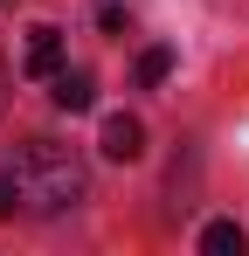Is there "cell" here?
Instances as JSON below:
<instances>
[{
  "label": "cell",
  "instance_id": "1",
  "mask_svg": "<svg viewBox=\"0 0 249 256\" xmlns=\"http://www.w3.org/2000/svg\"><path fill=\"white\" fill-rule=\"evenodd\" d=\"M14 194H21L28 214H62V208H76L83 194H90V173H83V160L70 146L28 138V146L14 152Z\"/></svg>",
  "mask_w": 249,
  "mask_h": 256
},
{
  "label": "cell",
  "instance_id": "2",
  "mask_svg": "<svg viewBox=\"0 0 249 256\" xmlns=\"http://www.w3.org/2000/svg\"><path fill=\"white\" fill-rule=\"evenodd\" d=\"M48 104H56V111H70V118H76V111H90V104H97V76L62 62V70L48 76Z\"/></svg>",
  "mask_w": 249,
  "mask_h": 256
},
{
  "label": "cell",
  "instance_id": "3",
  "mask_svg": "<svg viewBox=\"0 0 249 256\" xmlns=\"http://www.w3.org/2000/svg\"><path fill=\"white\" fill-rule=\"evenodd\" d=\"M97 152H104V160H118V166H132V160L146 152V125H138L132 111L104 118V138H97Z\"/></svg>",
  "mask_w": 249,
  "mask_h": 256
},
{
  "label": "cell",
  "instance_id": "4",
  "mask_svg": "<svg viewBox=\"0 0 249 256\" xmlns=\"http://www.w3.org/2000/svg\"><path fill=\"white\" fill-rule=\"evenodd\" d=\"M21 70H28V76H42V84H48V76L62 70V35H56L48 21H35V28H28V48H21Z\"/></svg>",
  "mask_w": 249,
  "mask_h": 256
},
{
  "label": "cell",
  "instance_id": "5",
  "mask_svg": "<svg viewBox=\"0 0 249 256\" xmlns=\"http://www.w3.org/2000/svg\"><path fill=\"white\" fill-rule=\"evenodd\" d=\"M201 250H208V256H242L249 236L236 228V222H208V228H201Z\"/></svg>",
  "mask_w": 249,
  "mask_h": 256
},
{
  "label": "cell",
  "instance_id": "6",
  "mask_svg": "<svg viewBox=\"0 0 249 256\" xmlns=\"http://www.w3.org/2000/svg\"><path fill=\"white\" fill-rule=\"evenodd\" d=\"M166 76H173V48H146V56H138V84L152 90V84H166Z\"/></svg>",
  "mask_w": 249,
  "mask_h": 256
},
{
  "label": "cell",
  "instance_id": "7",
  "mask_svg": "<svg viewBox=\"0 0 249 256\" xmlns=\"http://www.w3.org/2000/svg\"><path fill=\"white\" fill-rule=\"evenodd\" d=\"M97 28H104V35H132V7L104 0V7H97Z\"/></svg>",
  "mask_w": 249,
  "mask_h": 256
},
{
  "label": "cell",
  "instance_id": "8",
  "mask_svg": "<svg viewBox=\"0 0 249 256\" xmlns=\"http://www.w3.org/2000/svg\"><path fill=\"white\" fill-rule=\"evenodd\" d=\"M14 208H21V194H14V173H0V222H7Z\"/></svg>",
  "mask_w": 249,
  "mask_h": 256
},
{
  "label": "cell",
  "instance_id": "9",
  "mask_svg": "<svg viewBox=\"0 0 249 256\" xmlns=\"http://www.w3.org/2000/svg\"><path fill=\"white\" fill-rule=\"evenodd\" d=\"M0 111H7V70H0Z\"/></svg>",
  "mask_w": 249,
  "mask_h": 256
}]
</instances>
